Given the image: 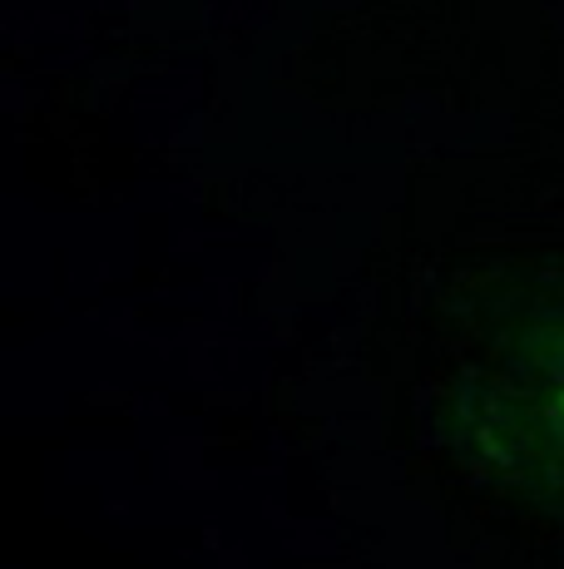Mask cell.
<instances>
[{
	"label": "cell",
	"mask_w": 564,
	"mask_h": 569,
	"mask_svg": "<svg viewBox=\"0 0 564 569\" xmlns=\"http://www.w3.org/2000/svg\"><path fill=\"white\" fill-rule=\"evenodd\" d=\"M465 317L501 367L564 381V262L485 272L465 298Z\"/></svg>",
	"instance_id": "cell-2"
},
{
	"label": "cell",
	"mask_w": 564,
	"mask_h": 569,
	"mask_svg": "<svg viewBox=\"0 0 564 569\" xmlns=\"http://www.w3.org/2000/svg\"><path fill=\"white\" fill-rule=\"evenodd\" d=\"M436 436L471 476L564 525V381L475 367L446 387Z\"/></svg>",
	"instance_id": "cell-1"
}]
</instances>
